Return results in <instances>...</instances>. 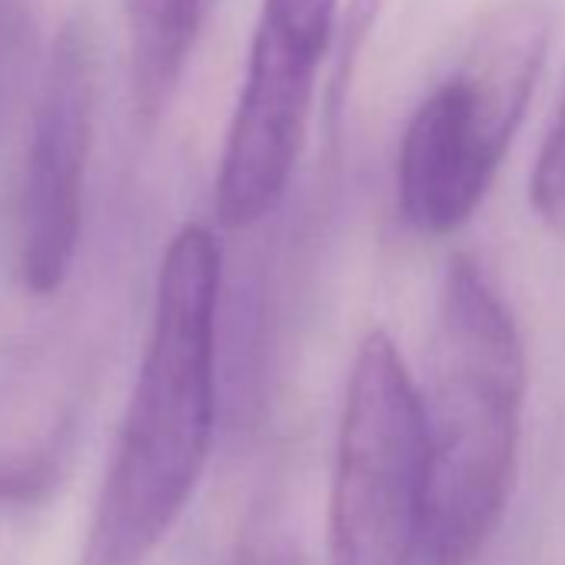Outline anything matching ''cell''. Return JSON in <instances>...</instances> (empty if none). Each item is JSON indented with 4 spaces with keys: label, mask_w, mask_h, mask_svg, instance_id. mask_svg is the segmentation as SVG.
I'll return each mask as SVG.
<instances>
[{
    "label": "cell",
    "mask_w": 565,
    "mask_h": 565,
    "mask_svg": "<svg viewBox=\"0 0 565 565\" xmlns=\"http://www.w3.org/2000/svg\"><path fill=\"white\" fill-rule=\"evenodd\" d=\"M220 246L183 226L160 263L140 373L77 565H147L190 505L216 433Z\"/></svg>",
    "instance_id": "cell-1"
},
{
    "label": "cell",
    "mask_w": 565,
    "mask_h": 565,
    "mask_svg": "<svg viewBox=\"0 0 565 565\" xmlns=\"http://www.w3.org/2000/svg\"><path fill=\"white\" fill-rule=\"evenodd\" d=\"M525 356L512 313L466 253L449 259L433 343L426 416L429 565H472L515 486Z\"/></svg>",
    "instance_id": "cell-2"
},
{
    "label": "cell",
    "mask_w": 565,
    "mask_h": 565,
    "mask_svg": "<svg viewBox=\"0 0 565 565\" xmlns=\"http://www.w3.org/2000/svg\"><path fill=\"white\" fill-rule=\"evenodd\" d=\"M426 519L423 396L373 330L353 360L330 489L333 565H416Z\"/></svg>",
    "instance_id": "cell-3"
},
{
    "label": "cell",
    "mask_w": 565,
    "mask_h": 565,
    "mask_svg": "<svg viewBox=\"0 0 565 565\" xmlns=\"http://www.w3.org/2000/svg\"><path fill=\"white\" fill-rule=\"evenodd\" d=\"M340 0H263L246 81L216 173V220L230 230L276 210L300 163L317 77L337 38Z\"/></svg>",
    "instance_id": "cell-4"
},
{
    "label": "cell",
    "mask_w": 565,
    "mask_h": 565,
    "mask_svg": "<svg viewBox=\"0 0 565 565\" xmlns=\"http://www.w3.org/2000/svg\"><path fill=\"white\" fill-rule=\"evenodd\" d=\"M97 117V51L84 21L54 41L18 200L21 276L38 297L57 294L77 259L84 226V183Z\"/></svg>",
    "instance_id": "cell-5"
},
{
    "label": "cell",
    "mask_w": 565,
    "mask_h": 565,
    "mask_svg": "<svg viewBox=\"0 0 565 565\" xmlns=\"http://www.w3.org/2000/svg\"><path fill=\"white\" fill-rule=\"evenodd\" d=\"M515 127L462 71L439 84L403 134V220L426 236L456 233L479 210Z\"/></svg>",
    "instance_id": "cell-6"
},
{
    "label": "cell",
    "mask_w": 565,
    "mask_h": 565,
    "mask_svg": "<svg viewBox=\"0 0 565 565\" xmlns=\"http://www.w3.org/2000/svg\"><path fill=\"white\" fill-rule=\"evenodd\" d=\"M210 11L213 0H127L134 107L147 130L167 114Z\"/></svg>",
    "instance_id": "cell-7"
},
{
    "label": "cell",
    "mask_w": 565,
    "mask_h": 565,
    "mask_svg": "<svg viewBox=\"0 0 565 565\" xmlns=\"http://www.w3.org/2000/svg\"><path fill=\"white\" fill-rule=\"evenodd\" d=\"M532 206L539 220L565 239V94L558 114L542 140L532 170Z\"/></svg>",
    "instance_id": "cell-8"
},
{
    "label": "cell",
    "mask_w": 565,
    "mask_h": 565,
    "mask_svg": "<svg viewBox=\"0 0 565 565\" xmlns=\"http://www.w3.org/2000/svg\"><path fill=\"white\" fill-rule=\"evenodd\" d=\"M380 8L383 0H350V14H347V24H343V34L337 31L333 41H340V61H337V77H333V114H340V97L347 94L350 87V77H353V64L380 18Z\"/></svg>",
    "instance_id": "cell-9"
},
{
    "label": "cell",
    "mask_w": 565,
    "mask_h": 565,
    "mask_svg": "<svg viewBox=\"0 0 565 565\" xmlns=\"http://www.w3.org/2000/svg\"><path fill=\"white\" fill-rule=\"evenodd\" d=\"M236 565H297L294 552L279 542H263V545H249L246 555H239Z\"/></svg>",
    "instance_id": "cell-10"
}]
</instances>
